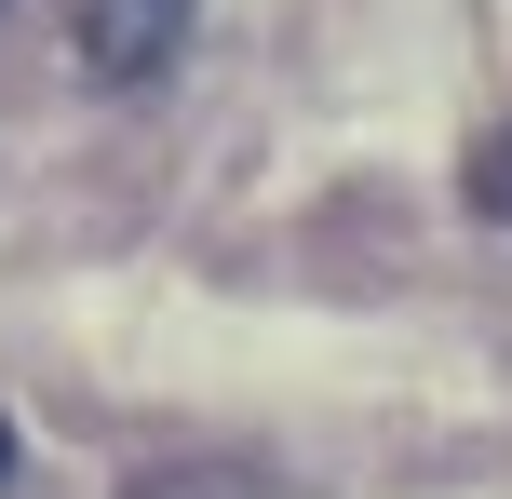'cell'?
<instances>
[{
    "mask_svg": "<svg viewBox=\"0 0 512 499\" xmlns=\"http://www.w3.org/2000/svg\"><path fill=\"white\" fill-rule=\"evenodd\" d=\"M472 203H486V216H499V230H512V122L486 135V149H472Z\"/></svg>",
    "mask_w": 512,
    "mask_h": 499,
    "instance_id": "cell-2",
    "label": "cell"
},
{
    "mask_svg": "<svg viewBox=\"0 0 512 499\" xmlns=\"http://www.w3.org/2000/svg\"><path fill=\"white\" fill-rule=\"evenodd\" d=\"M68 54L108 95H135V81H162L189 54V0H68Z\"/></svg>",
    "mask_w": 512,
    "mask_h": 499,
    "instance_id": "cell-1",
    "label": "cell"
},
{
    "mask_svg": "<svg viewBox=\"0 0 512 499\" xmlns=\"http://www.w3.org/2000/svg\"><path fill=\"white\" fill-rule=\"evenodd\" d=\"M0 473H14V419H0Z\"/></svg>",
    "mask_w": 512,
    "mask_h": 499,
    "instance_id": "cell-3",
    "label": "cell"
}]
</instances>
